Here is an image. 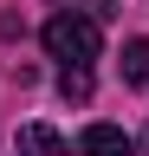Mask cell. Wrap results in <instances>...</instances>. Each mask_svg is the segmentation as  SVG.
Listing matches in <instances>:
<instances>
[{
	"label": "cell",
	"instance_id": "cell-2",
	"mask_svg": "<svg viewBox=\"0 0 149 156\" xmlns=\"http://www.w3.org/2000/svg\"><path fill=\"white\" fill-rule=\"evenodd\" d=\"M13 150L20 156H71V143L52 124H20V136H13Z\"/></svg>",
	"mask_w": 149,
	"mask_h": 156
},
{
	"label": "cell",
	"instance_id": "cell-1",
	"mask_svg": "<svg viewBox=\"0 0 149 156\" xmlns=\"http://www.w3.org/2000/svg\"><path fill=\"white\" fill-rule=\"evenodd\" d=\"M39 39H46V52L59 58V72H91L97 65V20L91 13H78V7H65V13H52L46 26H39Z\"/></svg>",
	"mask_w": 149,
	"mask_h": 156
},
{
	"label": "cell",
	"instance_id": "cell-6",
	"mask_svg": "<svg viewBox=\"0 0 149 156\" xmlns=\"http://www.w3.org/2000/svg\"><path fill=\"white\" fill-rule=\"evenodd\" d=\"M143 150H149V130H143Z\"/></svg>",
	"mask_w": 149,
	"mask_h": 156
},
{
	"label": "cell",
	"instance_id": "cell-4",
	"mask_svg": "<svg viewBox=\"0 0 149 156\" xmlns=\"http://www.w3.org/2000/svg\"><path fill=\"white\" fill-rule=\"evenodd\" d=\"M123 85H149V39L123 46Z\"/></svg>",
	"mask_w": 149,
	"mask_h": 156
},
{
	"label": "cell",
	"instance_id": "cell-5",
	"mask_svg": "<svg viewBox=\"0 0 149 156\" xmlns=\"http://www.w3.org/2000/svg\"><path fill=\"white\" fill-rule=\"evenodd\" d=\"M59 91L84 104V98H91V72H59Z\"/></svg>",
	"mask_w": 149,
	"mask_h": 156
},
{
	"label": "cell",
	"instance_id": "cell-3",
	"mask_svg": "<svg viewBox=\"0 0 149 156\" xmlns=\"http://www.w3.org/2000/svg\"><path fill=\"white\" fill-rule=\"evenodd\" d=\"M78 156H130V136H123L117 124H91V130L78 136Z\"/></svg>",
	"mask_w": 149,
	"mask_h": 156
}]
</instances>
